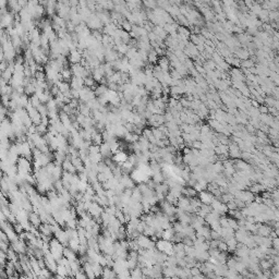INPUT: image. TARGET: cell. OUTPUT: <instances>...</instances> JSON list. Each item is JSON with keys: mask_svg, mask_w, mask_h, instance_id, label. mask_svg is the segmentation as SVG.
<instances>
[{"mask_svg": "<svg viewBox=\"0 0 279 279\" xmlns=\"http://www.w3.org/2000/svg\"><path fill=\"white\" fill-rule=\"evenodd\" d=\"M155 247L158 251L163 253H166L167 255H172L174 254V250H172V242L167 241L165 239H158L157 241L155 242Z\"/></svg>", "mask_w": 279, "mask_h": 279, "instance_id": "6da1fadb", "label": "cell"}, {"mask_svg": "<svg viewBox=\"0 0 279 279\" xmlns=\"http://www.w3.org/2000/svg\"><path fill=\"white\" fill-rule=\"evenodd\" d=\"M211 209L215 211H217L220 216H224V215L227 214V211H228L227 205H226L225 203H222L219 198H215V200L211 202Z\"/></svg>", "mask_w": 279, "mask_h": 279, "instance_id": "7a4b0ae2", "label": "cell"}, {"mask_svg": "<svg viewBox=\"0 0 279 279\" xmlns=\"http://www.w3.org/2000/svg\"><path fill=\"white\" fill-rule=\"evenodd\" d=\"M138 243L140 245V247L142 249H152V247H155V242L151 240V238L143 233H141L140 236L138 237Z\"/></svg>", "mask_w": 279, "mask_h": 279, "instance_id": "3957f363", "label": "cell"}, {"mask_svg": "<svg viewBox=\"0 0 279 279\" xmlns=\"http://www.w3.org/2000/svg\"><path fill=\"white\" fill-rule=\"evenodd\" d=\"M198 198H200V201L203 204H209V205H211V202L215 200L214 195L211 194V192H208L207 190H205V191H202V192H198Z\"/></svg>", "mask_w": 279, "mask_h": 279, "instance_id": "277c9868", "label": "cell"}, {"mask_svg": "<svg viewBox=\"0 0 279 279\" xmlns=\"http://www.w3.org/2000/svg\"><path fill=\"white\" fill-rule=\"evenodd\" d=\"M157 65H159V68L161 69V71L164 72H169L170 70V62H169V59L166 56H163V57H159L157 61Z\"/></svg>", "mask_w": 279, "mask_h": 279, "instance_id": "5b68a950", "label": "cell"}, {"mask_svg": "<svg viewBox=\"0 0 279 279\" xmlns=\"http://www.w3.org/2000/svg\"><path fill=\"white\" fill-rule=\"evenodd\" d=\"M82 59H83V56H82V52L80 51V50L74 49V50H71L70 51V55H69V60H70L73 65L74 63H80Z\"/></svg>", "mask_w": 279, "mask_h": 279, "instance_id": "8992f818", "label": "cell"}, {"mask_svg": "<svg viewBox=\"0 0 279 279\" xmlns=\"http://www.w3.org/2000/svg\"><path fill=\"white\" fill-rule=\"evenodd\" d=\"M152 32L154 33L156 36H158L159 38H161L163 41H165L166 38H167V36H168L167 32H166L161 26H159V25H154L153 28H152Z\"/></svg>", "mask_w": 279, "mask_h": 279, "instance_id": "52a82bcc", "label": "cell"}, {"mask_svg": "<svg viewBox=\"0 0 279 279\" xmlns=\"http://www.w3.org/2000/svg\"><path fill=\"white\" fill-rule=\"evenodd\" d=\"M208 258H209V254L207 251H200V250H196V253H195V260L196 261L204 263V262H206Z\"/></svg>", "mask_w": 279, "mask_h": 279, "instance_id": "ba28073f", "label": "cell"}, {"mask_svg": "<svg viewBox=\"0 0 279 279\" xmlns=\"http://www.w3.org/2000/svg\"><path fill=\"white\" fill-rule=\"evenodd\" d=\"M190 205V198L184 196V195H181L179 198H178V203H177V207L178 208H181L184 211L188 206Z\"/></svg>", "mask_w": 279, "mask_h": 279, "instance_id": "9c48e42d", "label": "cell"}, {"mask_svg": "<svg viewBox=\"0 0 279 279\" xmlns=\"http://www.w3.org/2000/svg\"><path fill=\"white\" fill-rule=\"evenodd\" d=\"M63 256L68 261L72 262V261H76L78 260V256H76V252H74L73 250H71L70 247H65L63 249Z\"/></svg>", "mask_w": 279, "mask_h": 279, "instance_id": "30bf717a", "label": "cell"}, {"mask_svg": "<svg viewBox=\"0 0 279 279\" xmlns=\"http://www.w3.org/2000/svg\"><path fill=\"white\" fill-rule=\"evenodd\" d=\"M174 236V228H168V229H164L163 233H161V239H165L167 241H171Z\"/></svg>", "mask_w": 279, "mask_h": 279, "instance_id": "8fae6325", "label": "cell"}, {"mask_svg": "<svg viewBox=\"0 0 279 279\" xmlns=\"http://www.w3.org/2000/svg\"><path fill=\"white\" fill-rule=\"evenodd\" d=\"M158 59H159L158 55L156 54V51H155L154 49H152V50L148 52V55H147V62L152 63V65H156Z\"/></svg>", "mask_w": 279, "mask_h": 279, "instance_id": "7c38bea8", "label": "cell"}, {"mask_svg": "<svg viewBox=\"0 0 279 279\" xmlns=\"http://www.w3.org/2000/svg\"><path fill=\"white\" fill-rule=\"evenodd\" d=\"M142 198H143V195H142L141 191L138 190V188L134 187L133 188V191H132V195H131V198H132L134 202H141L142 201Z\"/></svg>", "mask_w": 279, "mask_h": 279, "instance_id": "4fadbf2b", "label": "cell"}, {"mask_svg": "<svg viewBox=\"0 0 279 279\" xmlns=\"http://www.w3.org/2000/svg\"><path fill=\"white\" fill-rule=\"evenodd\" d=\"M167 12H168L169 14H170L172 18L174 19V21H176V18L178 15H180V8L178 7V5H170L169 7V9L167 10Z\"/></svg>", "mask_w": 279, "mask_h": 279, "instance_id": "5bb4252c", "label": "cell"}, {"mask_svg": "<svg viewBox=\"0 0 279 279\" xmlns=\"http://www.w3.org/2000/svg\"><path fill=\"white\" fill-rule=\"evenodd\" d=\"M151 178H152L156 183H161V182L165 181V177H164V174H163L161 171H158V172H154V174H152V177H151Z\"/></svg>", "mask_w": 279, "mask_h": 279, "instance_id": "9a60e30c", "label": "cell"}, {"mask_svg": "<svg viewBox=\"0 0 279 279\" xmlns=\"http://www.w3.org/2000/svg\"><path fill=\"white\" fill-rule=\"evenodd\" d=\"M176 22L179 25H181V26H185V27L190 26L189 21H188L187 18H185L184 15H182V14H180V15L177 16V18H176Z\"/></svg>", "mask_w": 279, "mask_h": 279, "instance_id": "2e32d148", "label": "cell"}, {"mask_svg": "<svg viewBox=\"0 0 279 279\" xmlns=\"http://www.w3.org/2000/svg\"><path fill=\"white\" fill-rule=\"evenodd\" d=\"M130 277L132 278H142L143 277V274H142V269L136 266L135 268H133L132 271H130Z\"/></svg>", "mask_w": 279, "mask_h": 279, "instance_id": "e0dca14e", "label": "cell"}, {"mask_svg": "<svg viewBox=\"0 0 279 279\" xmlns=\"http://www.w3.org/2000/svg\"><path fill=\"white\" fill-rule=\"evenodd\" d=\"M142 3L145 5V8L151 9V10H153V9H155L157 7L156 0H142Z\"/></svg>", "mask_w": 279, "mask_h": 279, "instance_id": "ac0fdd59", "label": "cell"}, {"mask_svg": "<svg viewBox=\"0 0 279 279\" xmlns=\"http://www.w3.org/2000/svg\"><path fill=\"white\" fill-rule=\"evenodd\" d=\"M233 198H234V196H233V194H231V193H224V194L220 195L219 200L221 201L222 203H228V202H230V201H233Z\"/></svg>", "mask_w": 279, "mask_h": 279, "instance_id": "d6986e66", "label": "cell"}, {"mask_svg": "<svg viewBox=\"0 0 279 279\" xmlns=\"http://www.w3.org/2000/svg\"><path fill=\"white\" fill-rule=\"evenodd\" d=\"M255 65V62L253 61V59H245V60H241V68H244V69H250L252 68V67H254Z\"/></svg>", "mask_w": 279, "mask_h": 279, "instance_id": "ffe728a7", "label": "cell"}, {"mask_svg": "<svg viewBox=\"0 0 279 279\" xmlns=\"http://www.w3.org/2000/svg\"><path fill=\"white\" fill-rule=\"evenodd\" d=\"M213 168H214V171L216 172V174H221L222 171H224V165H222V161H219V160L215 161V163L213 164Z\"/></svg>", "mask_w": 279, "mask_h": 279, "instance_id": "44dd1931", "label": "cell"}, {"mask_svg": "<svg viewBox=\"0 0 279 279\" xmlns=\"http://www.w3.org/2000/svg\"><path fill=\"white\" fill-rule=\"evenodd\" d=\"M152 129V133H153V135L155 136V138L156 140H163V138H165L166 136H164V134H163V132L158 129V128H151Z\"/></svg>", "mask_w": 279, "mask_h": 279, "instance_id": "7402d4cb", "label": "cell"}, {"mask_svg": "<svg viewBox=\"0 0 279 279\" xmlns=\"http://www.w3.org/2000/svg\"><path fill=\"white\" fill-rule=\"evenodd\" d=\"M190 205H192L194 208H200L202 205V202L200 201L198 196H194V198H190Z\"/></svg>", "mask_w": 279, "mask_h": 279, "instance_id": "603a6c76", "label": "cell"}, {"mask_svg": "<svg viewBox=\"0 0 279 279\" xmlns=\"http://www.w3.org/2000/svg\"><path fill=\"white\" fill-rule=\"evenodd\" d=\"M249 11H251L253 14H255V15L257 16L258 13H260L261 11H262V5H261L260 3H254V5H253L252 7L249 9Z\"/></svg>", "mask_w": 279, "mask_h": 279, "instance_id": "cb8c5ba5", "label": "cell"}, {"mask_svg": "<svg viewBox=\"0 0 279 279\" xmlns=\"http://www.w3.org/2000/svg\"><path fill=\"white\" fill-rule=\"evenodd\" d=\"M169 74H170L171 79H174V80H181V79H183L181 74H180L179 72H178V71H177L176 69H174V68H170V70H169Z\"/></svg>", "mask_w": 279, "mask_h": 279, "instance_id": "d4e9b609", "label": "cell"}, {"mask_svg": "<svg viewBox=\"0 0 279 279\" xmlns=\"http://www.w3.org/2000/svg\"><path fill=\"white\" fill-rule=\"evenodd\" d=\"M227 220H228V224H229V227L232 228L234 231H236L237 229L239 228L238 222H237L236 218H233V217H227Z\"/></svg>", "mask_w": 279, "mask_h": 279, "instance_id": "484cf974", "label": "cell"}, {"mask_svg": "<svg viewBox=\"0 0 279 279\" xmlns=\"http://www.w3.org/2000/svg\"><path fill=\"white\" fill-rule=\"evenodd\" d=\"M165 200L168 202V203L172 204V205L177 206V203H178V198H174V195H171L170 193H167V194L165 195Z\"/></svg>", "mask_w": 279, "mask_h": 279, "instance_id": "4316f807", "label": "cell"}, {"mask_svg": "<svg viewBox=\"0 0 279 279\" xmlns=\"http://www.w3.org/2000/svg\"><path fill=\"white\" fill-rule=\"evenodd\" d=\"M121 26H122V30L125 31V32H130L131 28H132V24H131V23L128 21V20H125V21L122 22Z\"/></svg>", "mask_w": 279, "mask_h": 279, "instance_id": "83f0119b", "label": "cell"}, {"mask_svg": "<svg viewBox=\"0 0 279 279\" xmlns=\"http://www.w3.org/2000/svg\"><path fill=\"white\" fill-rule=\"evenodd\" d=\"M217 249L219 250L220 252H227L228 245H227V243L224 241V240H220L219 243H218V247H217Z\"/></svg>", "mask_w": 279, "mask_h": 279, "instance_id": "f1b7e54d", "label": "cell"}, {"mask_svg": "<svg viewBox=\"0 0 279 279\" xmlns=\"http://www.w3.org/2000/svg\"><path fill=\"white\" fill-rule=\"evenodd\" d=\"M245 130H247V132L249 133V134H255L256 129H255L253 125H250V123H247V125H245Z\"/></svg>", "mask_w": 279, "mask_h": 279, "instance_id": "f546056e", "label": "cell"}, {"mask_svg": "<svg viewBox=\"0 0 279 279\" xmlns=\"http://www.w3.org/2000/svg\"><path fill=\"white\" fill-rule=\"evenodd\" d=\"M257 109H258V111H260V114H268V107H267L265 104L260 105Z\"/></svg>", "mask_w": 279, "mask_h": 279, "instance_id": "4dcf8cb0", "label": "cell"}, {"mask_svg": "<svg viewBox=\"0 0 279 279\" xmlns=\"http://www.w3.org/2000/svg\"><path fill=\"white\" fill-rule=\"evenodd\" d=\"M211 239H214V240H220L221 237H220V233H218L217 231H214L211 229Z\"/></svg>", "mask_w": 279, "mask_h": 279, "instance_id": "1f68e13d", "label": "cell"}, {"mask_svg": "<svg viewBox=\"0 0 279 279\" xmlns=\"http://www.w3.org/2000/svg\"><path fill=\"white\" fill-rule=\"evenodd\" d=\"M233 202H234V204L237 205V207H238V208H242V207H244V206H245V203H244L243 201L239 200V198H233Z\"/></svg>", "mask_w": 279, "mask_h": 279, "instance_id": "d6a6232c", "label": "cell"}, {"mask_svg": "<svg viewBox=\"0 0 279 279\" xmlns=\"http://www.w3.org/2000/svg\"><path fill=\"white\" fill-rule=\"evenodd\" d=\"M271 247H274V249H276V250H279L278 237H276V238H274V239H271Z\"/></svg>", "mask_w": 279, "mask_h": 279, "instance_id": "836d02e7", "label": "cell"}, {"mask_svg": "<svg viewBox=\"0 0 279 279\" xmlns=\"http://www.w3.org/2000/svg\"><path fill=\"white\" fill-rule=\"evenodd\" d=\"M201 146H202V142L198 141V140H195L192 142V148L201 149Z\"/></svg>", "mask_w": 279, "mask_h": 279, "instance_id": "e575fe53", "label": "cell"}, {"mask_svg": "<svg viewBox=\"0 0 279 279\" xmlns=\"http://www.w3.org/2000/svg\"><path fill=\"white\" fill-rule=\"evenodd\" d=\"M242 1H243V3L245 5V7H247V8H249V9L251 8V7H252L254 3H256V2H255V0H242Z\"/></svg>", "mask_w": 279, "mask_h": 279, "instance_id": "d590c367", "label": "cell"}, {"mask_svg": "<svg viewBox=\"0 0 279 279\" xmlns=\"http://www.w3.org/2000/svg\"><path fill=\"white\" fill-rule=\"evenodd\" d=\"M226 205H227V208L228 209H237L238 207H237V205L234 204V202L233 201H230V202H228V203H226Z\"/></svg>", "mask_w": 279, "mask_h": 279, "instance_id": "8d00e7d4", "label": "cell"}]
</instances>
